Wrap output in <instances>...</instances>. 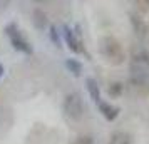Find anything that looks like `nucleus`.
<instances>
[{
    "mask_svg": "<svg viewBox=\"0 0 149 144\" xmlns=\"http://www.w3.org/2000/svg\"><path fill=\"white\" fill-rule=\"evenodd\" d=\"M101 54L111 65H121L126 61L124 47L112 35H106L101 39Z\"/></svg>",
    "mask_w": 149,
    "mask_h": 144,
    "instance_id": "nucleus-1",
    "label": "nucleus"
},
{
    "mask_svg": "<svg viewBox=\"0 0 149 144\" xmlns=\"http://www.w3.org/2000/svg\"><path fill=\"white\" fill-rule=\"evenodd\" d=\"M70 144H92V139H91V136H79Z\"/></svg>",
    "mask_w": 149,
    "mask_h": 144,
    "instance_id": "nucleus-10",
    "label": "nucleus"
},
{
    "mask_svg": "<svg viewBox=\"0 0 149 144\" xmlns=\"http://www.w3.org/2000/svg\"><path fill=\"white\" fill-rule=\"evenodd\" d=\"M7 34H8V37H10V40H12V44H14V47H15V49H19V50L25 52V54L32 52V47H30V44H29V42L20 35L19 29H14V25H8V27H7Z\"/></svg>",
    "mask_w": 149,
    "mask_h": 144,
    "instance_id": "nucleus-4",
    "label": "nucleus"
},
{
    "mask_svg": "<svg viewBox=\"0 0 149 144\" xmlns=\"http://www.w3.org/2000/svg\"><path fill=\"white\" fill-rule=\"evenodd\" d=\"M12 0H0V8H7Z\"/></svg>",
    "mask_w": 149,
    "mask_h": 144,
    "instance_id": "nucleus-13",
    "label": "nucleus"
},
{
    "mask_svg": "<svg viewBox=\"0 0 149 144\" xmlns=\"http://www.w3.org/2000/svg\"><path fill=\"white\" fill-rule=\"evenodd\" d=\"M62 111L67 119L70 121H81L84 116V102H82V97L77 92H69L67 96L64 97V102H62Z\"/></svg>",
    "mask_w": 149,
    "mask_h": 144,
    "instance_id": "nucleus-2",
    "label": "nucleus"
},
{
    "mask_svg": "<svg viewBox=\"0 0 149 144\" xmlns=\"http://www.w3.org/2000/svg\"><path fill=\"white\" fill-rule=\"evenodd\" d=\"M67 67L69 69H74V74L75 76H79V72H81V65L74 61H67Z\"/></svg>",
    "mask_w": 149,
    "mask_h": 144,
    "instance_id": "nucleus-12",
    "label": "nucleus"
},
{
    "mask_svg": "<svg viewBox=\"0 0 149 144\" xmlns=\"http://www.w3.org/2000/svg\"><path fill=\"white\" fill-rule=\"evenodd\" d=\"M97 104H99V109L104 114V117L109 119V121H114L116 116H117V109L112 107V106H109V104H106V102H97Z\"/></svg>",
    "mask_w": 149,
    "mask_h": 144,
    "instance_id": "nucleus-9",
    "label": "nucleus"
},
{
    "mask_svg": "<svg viewBox=\"0 0 149 144\" xmlns=\"http://www.w3.org/2000/svg\"><path fill=\"white\" fill-rule=\"evenodd\" d=\"M32 22H34L35 29H39V30H44V29L49 25L47 14H45L42 8H34V12H32Z\"/></svg>",
    "mask_w": 149,
    "mask_h": 144,
    "instance_id": "nucleus-6",
    "label": "nucleus"
},
{
    "mask_svg": "<svg viewBox=\"0 0 149 144\" xmlns=\"http://www.w3.org/2000/svg\"><path fill=\"white\" fill-rule=\"evenodd\" d=\"M131 70L139 82L146 81L149 77V54H146L144 50H134L131 61Z\"/></svg>",
    "mask_w": 149,
    "mask_h": 144,
    "instance_id": "nucleus-3",
    "label": "nucleus"
},
{
    "mask_svg": "<svg viewBox=\"0 0 149 144\" xmlns=\"http://www.w3.org/2000/svg\"><path fill=\"white\" fill-rule=\"evenodd\" d=\"M64 37H65V42L69 44V49H70V50H74V52H77V54H82V52H84V47H81V40L75 39L74 32H72L69 27L64 29Z\"/></svg>",
    "mask_w": 149,
    "mask_h": 144,
    "instance_id": "nucleus-5",
    "label": "nucleus"
},
{
    "mask_svg": "<svg viewBox=\"0 0 149 144\" xmlns=\"http://www.w3.org/2000/svg\"><path fill=\"white\" fill-rule=\"evenodd\" d=\"M107 144H132V137L126 131H116L111 134Z\"/></svg>",
    "mask_w": 149,
    "mask_h": 144,
    "instance_id": "nucleus-7",
    "label": "nucleus"
},
{
    "mask_svg": "<svg viewBox=\"0 0 149 144\" xmlns=\"http://www.w3.org/2000/svg\"><path fill=\"white\" fill-rule=\"evenodd\" d=\"M86 84H87V90L89 94H91V97H92V101H94L95 104L101 102V92H99V86H97V82H95L94 79H86Z\"/></svg>",
    "mask_w": 149,
    "mask_h": 144,
    "instance_id": "nucleus-8",
    "label": "nucleus"
},
{
    "mask_svg": "<svg viewBox=\"0 0 149 144\" xmlns=\"http://www.w3.org/2000/svg\"><path fill=\"white\" fill-rule=\"evenodd\" d=\"M136 3L142 12H149V0H136Z\"/></svg>",
    "mask_w": 149,
    "mask_h": 144,
    "instance_id": "nucleus-11",
    "label": "nucleus"
},
{
    "mask_svg": "<svg viewBox=\"0 0 149 144\" xmlns=\"http://www.w3.org/2000/svg\"><path fill=\"white\" fill-rule=\"evenodd\" d=\"M2 70H3V67H2V65H0V76H2Z\"/></svg>",
    "mask_w": 149,
    "mask_h": 144,
    "instance_id": "nucleus-14",
    "label": "nucleus"
}]
</instances>
